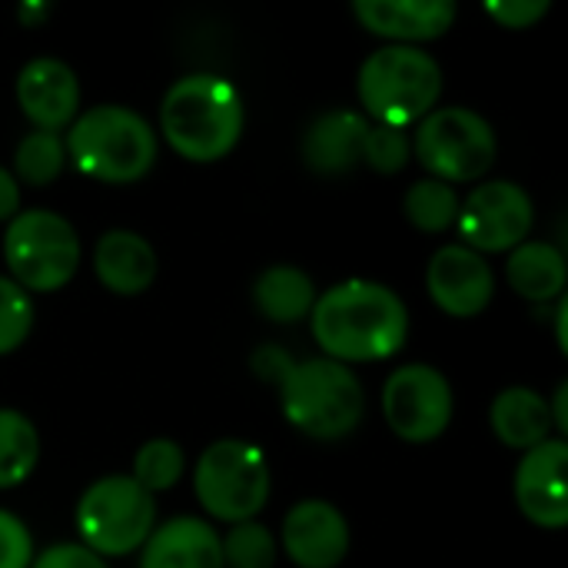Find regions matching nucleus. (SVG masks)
<instances>
[{"label":"nucleus","mask_w":568,"mask_h":568,"mask_svg":"<svg viewBox=\"0 0 568 568\" xmlns=\"http://www.w3.org/2000/svg\"><path fill=\"white\" fill-rule=\"evenodd\" d=\"M413 143L409 133L399 126H386V123H369L366 136H363V153L359 163H366L376 173H399L409 163Z\"/></svg>","instance_id":"obj_28"},{"label":"nucleus","mask_w":568,"mask_h":568,"mask_svg":"<svg viewBox=\"0 0 568 568\" xmlns=\"http://www.w3.org/2000/svg\"><path fill=\"white\" fill-rule=\"evenodd\" d=\"M63 146L77 170L100 183H136L156 163V133L140 113L116 103L80 113Z\"/></svg>","instance_id":"obj_3"},{"label":"nucleus","mask_w":568,"mask_h":568,"mask_svg":"<svg viewBox=\"0 0 568 568\" xmlns=\"http://www.w3.org/2000/svg\"><path fill=\"white\" fill-rule=\"evenodd\" d=\"M459 193L456 186L443 183V180H419L409 186L403 210L409 216V223L423 233H443L456 223L459 216Z\"/></svg>","instance_id":"obj_25"},{"label":"nucleus","mask_w":568,"mask_h":568,"mask_svg":"<svg viewBox=\"0 0 568 568\" xmlns=\"http://www.w3.org/2000/svg\"><path fill=\"white\" fill-rule=\"evenodd\" d=\"M273 473L266 456L243 439H220L206 446L193 469V493L200 506L230 526L253 523L270 503Z\"/></svg>","instance_id":"obj_6"},{"label":"nucleus","mask_w":568,"mask_h":568,"mask_svg":"<svg viewBox=\"0 0 568 568\" xmlns=\"http://www.w3.org/2000/svg\"><path fill=\"white\" fill-rule=\"evenodd\" d=\"M33 562V539L27 526L0 509V568H30Z\"/></svg>","instance_id":"obj_30"},{"label":"nucleus","mask_w":568,"mask_h":568,"mask_svg":"<svg viewBox=\"0 0 568 568\" xmlns=\"http://www.w3.org/2000/svg\"><path fill=\"white\" fill-rule=\"evenodd\" d=\"M566 439H546L523 453L516 469V503L523 516L542 529H566L568 493H566Z\"/></svg>","instance_id":"obj_12"},{"label":"nucleus","mask_w":568,"mask_h":568,"mask_svg":"<svg viewBox=\"0 0 568 568\" xmlns=\"http://www.w3.org/2000/svg\"><path fill=\"white\" fill-rule=\"evenodd\" d=\"M183 469H186V456H183V449L176 443H170V439H150V443H143L136 449L130 479L153 496V493L173 489L183 479Z\"/></svg>","instance_id":"obj_26"},{"label":"nucleus","mask_w":568,"mask_h":568,"mask_svg":"<svg viewBox=\"0 0 568 568\" xmlns=\"http://www.w3.org/2000/svg\"><path fill=\"white\" fill-rule=\"evenodd\" d=\"M426 290L433 296V303L456 316V320H469L479 316L496 293V276L493 266L486 263V256H479L469 246H443L426 270Z\"/></svg>","instance_id":"obj_13"},{"label":"nucleus","mask_w":568,"mask_h":568,"mask_svg":"<svg viewBox=\"0 0 568 568\" xmlns=\"http://www.w3.org/2000/svg\"><path fill=\"white\" fill-rule=\"evenodd\" d=\"M353 13L369 33L403 47L436 40L456 23L453 0H356Z\"/></svg>","instance_id":"obj_16"},{"label":"nucleus","mask_w":568,"mask_h":568,"mask_svg":"<svg viewBox=\"0 0 568 568\" xmlns=\"http://www.w3.org/2000/svg\"><path fill=\"white\" fill-rule=\"evenodd\" d=\"M140 568H226L220 532L193 516H176L150 532Z\"/></svg>","instance_id":"obj_17"},{"label":"nucleus","mask_w":568,"mask_h":568,"mask_svg":"<svg viewBox=\"0 0 568 568\" xmlns=\"http://www.w3.org/2000/svg\"><path fill=\"white\" fill-rule=\"evenodd\" d=\"M416 160L443 183L483 180L496 160V130L469 106H439L419 120L413 136Z\"/></svg>","instance_id":"obj_8"},{"label":"nucleus","mask_w":568,"mask_h":568,"mask_svg":"<svg viewBox=\"0 0 568 568\" xmlns=\"http://www.w3.org/2000/svg\"><path fill=\"white\" fill-rule=\"evenodd\" d=\"M243 97L216 73H190L176 80L160 106L166 143L190 163L223 160L243 133Z\"/></svg>","instance_id":"obj_2"},{"label":"nucleus","mask_w":568,"mask_h":568,"mask_svg":"<svg viewBox=\"0 0 568 568\" xmlns=\"http://www.w3.org/2000/svg\"><path fill=\"white\" fill-rule=\"evenodd\" d=\"M30 568H106V562L90 552L87 546H77V542H63V546H50L43 549Z\"/></svg>","instance_id":"obj_32"},{"label":"nucleus","mask_w":568,"mask_h":568,"mask_svg":"<svg viewBox=\"0 0 568 568\" xmlns=\"http://www.w3.org/2000/svg\"><path fill=\"white\" fill-rule=\"evenodd\" d=\"M386 426L406 443H433L453 423V386L426 363L396 369L383 386Z\"/></svg>","instance_id":"obj_10"},{"label":"nucleus","mask_w":568,"mask_h":568,"mask_svg":"<svg viewBox=\"0 0 568 568\" xmlns=\"http://www.w3.org/2000/svg\"><path fill=\"white\" fill-rule=\"evenodd\" d=\"M156 523V503L130 476L97 479L77 506V532L90 552L130 556L143 549Z\"/></svg>","instance_id":"obj_9"},{"label":"nucleus","mask_w":568,"mask_h":568,"mask_svg":"<svg viewBox=\"0 0 568 568\" xmlns=\"http://www.w3.org/2000/svg\"><path fill=\"white\" fill-rule=\"evenodd\" d=\"M556 329H559V349L568 353V300H559V310H556Z\"/></svg>","instance_id":"obj_35"},{"label":"nucleus","mask_w":568,"mask_h":568,"mask_svg":"<svg viewBox=\"0 0 568 568\" xmlns=\"http://www.w3.org/2000/svg\"><path fill=\"white\" fill-rule=\"evenodd\" d=\"M223 566L230 568H273L276 566V539L263 523H240L223 539Z\"/></svg>","instance_id":"obj_27"},{"label":"nucleus","mask_w":568,"mask_h":568,"mask_svg":"<svg viewBox=\"0 0 568 568\" xmlns=\"http://www.w3.org/2000/svg\"><path fill=\"white\" fill-rule=\"evenodd\" d=\"M489 426L493 433L509 446V449H523L529 453L532 446L546 443L552 433V416H549V403L526 386H509L503 389L493 406H489Z\"/></svg>","instance_id":"obj_20"},{"label":"nucleus","mask_w":568,"mask_h":568,"mask_svg":"<svg viewBox=\"0 0 568 568\" xmlns=\"http://www.w3.org/2000/svg\"><path fill=\"white\" fill-rule=\"evenodd\" d=\"M486 13L506 30H529L549 13V0H493Z\"/></svg>","instance_id":"obj_31"},{"label":"nucleus","mask_w":568,"mask_h":568,"mask_svg":"<svg viewBox=\"0 0 568 568\" xmlns=\"http://www.w3.org/2000/svg\"><path fill=\"white\" fill-rule=\"evenodd\" d=\"M506 280L509 286L532 303H549V300H562L568 283L566 256L559 246L552 243H539V240H526L509 253L506 263Z\"/></svg>","instance_id":"obj_21"},{"label":"nucleus","mask_w":568,"mask_h":568,"mask_svg":"<svg viewBox=\"0 0 568 568\" xmlns=\"http://www.w3.org/2000/svg\"><path fill=\"white\" fill-rule=\"evenodd\" d=\"M253 303H256V310L270 323L293 326V323H300V320H306L313 313L316 286H313V280L300 266L276 263V266H266L256 276V283H253Z\"/></svg>","instance_id":"obj_22"},{"label":"nucleus","mask_w":568,"mask_h":568,"mask_svg":"<svg viewBox=\"0 0 568 568\" xmlns=\"http://www.w3.org/2000/svg\"><path fill=\"white\" fill-rule=\"evenodd\" d=\"M536 210L523 186L509 180H489L479 183L463 203L456 226L469 250L483 253H509L519 243H526L532 230Z\"/></svg>","instance_id":"obj_11"},{"label":"nucleus","mask_w":568,"mask_h":568,"mask_svg":"<svg viewBox=\"0 0 568 568\" xmlns=\"http://www.w3.org/2000/svg\"><path fill=\"white\" fill-rule=\"evenodd\" d=\"M366 130H369V120L353 110H329L316 116L306 126L303 143H300L303 163L323 176H339L353 170L359 163Z\"/></svg>","instance_id":"obj_18"},{"label":"nucleus","mask_w":568,"mask_h":568,"mask_svg":"<svg viewBox=\"0 0 568 568\" xmlns=\"http://www.w3.org/2000/svg\"><path fill=\"white\" fill-rule=\"evenodd\" d=\"M17 103L33 130L60 133L77 120L80 83L77 73L53 57H37L17 73Z\"/></svg>","instance_id":"obj_15"},{"label":"nucleus","mask_w":568,"mask_h":568,"mask_svg":"<svg viewBox=\"0 0 568 568\" xmlns=\"http://www.w3.org/2000/svg\"><path fill=\"white\" fill-rule=\"evenodd\" d=\"M313 339L333 363H379L396 356L409 339V310L383 283L346 280L316 296Z\"/></svg>","instance_id":"obj_1"},{"label":"nucleus","mask_w":568,"mask_h":568,"mask_svg":"<svg viewBox=\"0 0 568 568\" xmlns=\"http://www.w3.org/2000/svg\"><path fill=\"white\" fill-rule=\"evenodd\" d=\"M356 93L373 123L409 130L436 110L443 93V67L419 47L389 43L363 60Z\"/></svg>","instance_id":"obj_5"},{"label":"nucleus","mask_w":568,"mask_h":568,"mask_svg":"<svg viewBox=\"0 0 568 568\" xmlns=\"http://www.w3.org/2000/svg\"><path fill=\"white\" fill-rule=\"evenodd\" d=\"M280 406L290 426L313 439H343L363 419V386L356 373L333 359H290L276 379Z\"/></svg>","instance_id":"obj_4"},{"label":"nucleus","mask_w":568,"mask_h":568,"mask_svg":"<svg viewBox=\"0 0 568 568\" xmlns=\"http://www.w3.org/2000/svg\"><path fill=\"white\" fill-rule=\"evenodd\" d=\"M37 463H40L37 426L17 409H0V489H13L27 483Z\"/></svg>","instance_id":"obj_23"},{"label":"nucleus","mask_w":568,"mask_h":568,"mask_svg":"<svg viewBox=\"0 0 568 568\" xmlns=\"http://www.w3.org/2000/svg\"><path fill=\"white\" fill-rule=\"evenodd\" d=\"M20 213V183L7 166H0V223H10Z\"/></svg>","instance_id":"obj_33"},{"label":"nucleus","mask_w":568,"mask_h":568,"mask_svg":"<svg viewBox=\"0 0 568 568\" xmlns=\"http://www.w3.org/2000/svg\"><path fill=\"white\" fill-rule=\"evenodd\" d=\"M556 406H549V416H552V429H559L562 433V439H566V433H568V409H566V403H568V386L562 383L559 389H556V399H552Z\"/></svg>","instance_id":"obj_34"},{"label":"nucleus","mask_w":568,"mask_h":568,"mask_svg":"<svg viewBox=\"0 0 568 568\" xmlns=\"http://www.w3.org/2000/svg\"><path fill=\"white\" fill-rule=\"evenodd\" d=\"M93 270L116 296H140L156 280V253L133 230H110L93 246Z\"/></svg>","instance_id":"obj_19"},{"label":"nucleus","mask_w":568,"mask_h":568,"mask_svg":"<svg viewBox=\"0 0 568 568\" xmlns=\"http://www.w3.org/2000/svg\"><path fill=\"white\" fill-rule=\"evenodd\" d=\"M63 136L50 130H33L13 150V180H23L30 186H50L63 173Z\"/></svg>","instance_id":"obj_24"},{"label":"nucleus","mask_w":568,"mask_h":568,"mask_svg":"<svg viewBox=\"0 0 568 568\" xmlns=\"http://www.w3.org/2000/svg\"><path fill=\"white\" fill-rule=\"evenodd\" d=\"M33 329V303L10 276H0V356L20 349Z\"/></svg>","instance_id":"obj_29"},{"label":"nucleus","mask_w":568,"mask_h":568,"mask_svg":"<svg viewBox=\"0 0 568 568\" xmlns=\"http://www.w3.org/2000/svg\"><path fill=\"white\" fill-rule=\"evenodd\" d=\"M3 260L23 293H57L80 266V236L53 210H23L7 223Z\"/></svg>","instance_id":"obj_7"},{"label":"nucleus","mask_w":568,"mask_h":568,"mask_svg":"<svg viewBox=\"0 0 568 568\" xmlns=\"http://www.w3.org/2000/svg\"><path fill=\"white\" fill-rule=\"evenodd\" d=\"M283 549L300 568H336L349 552L346 516L323 499L296 503L283 519Z\"/></svg>","instance_id":"obj_14"}]
</instances>
